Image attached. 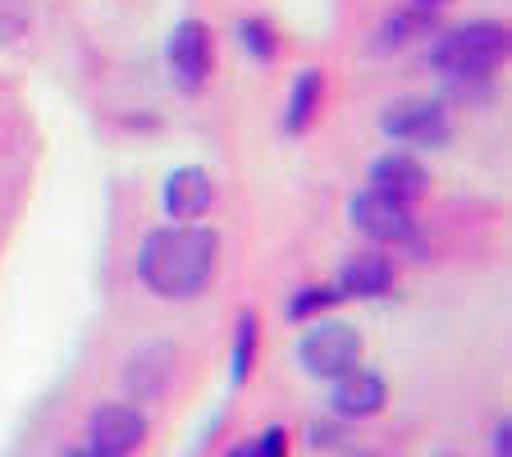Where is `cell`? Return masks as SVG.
Here are the masks:
<instances>
[{
  "instance_id": "6da1fadb",
  "label": "cell",
  "mask_w": 512,
  "mask_h": 457,
  "mask_svg": "<svg viewBox=\"0 0 512 457\" xmlns=\"http://www.w3.org/2000/svg\"><path fill=\"white\" fill-rule=\"evenodd\" d=\"M215 261H220V238L202 220L179 229H151L138 247V279L160 298L183 302L197 298L215 279Z\"/></svg>"
},
{
  "instance_id": "7a4b0ae2",
  "label": "cell",
  "mask_w": 512,
  "mask_h": 457,
  "mask_svg": "<svg viewBox=\"0 0 512 457\" xmlns=\"http://www.w3.org/2000/svg\"><path fill=\"white\" fill-rule=\"evenodd\" d=\"M503 60H508V28L494 19L462 23V28L444 32V37L430 46V69L453 87L490 83Z\"/></svg>"
},
{
  "instance_id": "3957f363",
  "label": "cell",
  "mask_w": 512,
  "mask_h": 457,
  "mask_svg": "<svg viewBox=\"0 0 512 457\" xmlns=\"http://www.w3.org/2000/svg\"><path fill=\"white\" fill-rule=\"evenodd\" d=\"M298 362L311 380H339L343 371L362 362V330L348 320H330L320 316L316 325H307L298 343Z\"/></svg>"
},
{
  "instance_id": "277c9868",
  "label": "cell",
  "mask_w": 512,
  "mask_h": 457,
  "mask_svg": "<svg viewBox=\"0 0 512 457\" xmlns=\"http://www.w3.org/2000/svg\"><path fill=\"white\" fill-rule=\"evenodd\" d=\"M165 64H170V78L179 92L197 96L211 78L215 64V46H211V28L202 19H183L179 28L170 32V46H165Z\"/></svg>"
},
{
  "instance_id": "5b68a950",
  "label": "cell",
  "mask_w": 512,
  "mask_h": 457,
  "mask_svg": "<svg viewBox=\"0 0 512 457\" xmlns=\"http://www.w3.org/2000/svg\"><path fill=\"white\" fill-rule=\"evenodd\" d=\"M380 128L394 142H407V147H444L448 142V115L430 96H403V101H394L380 115Z\"/></svg>"
},
{
  "instance_id": "8992f818",
  "label": "cell",
  "mask_w": 512,
  "mask_h": 457,
  "mask_svg": "<svg viewBox=\"0 0 512 457\" xmlns=\"http://www.w3.org/2000/svg\"><path fill=\"white\" fill-rule=\"evenodd\" d=\"M348 220L357 234L375 238V243H407V238L416 234L412 206L389 202V197H380V192H371V188L348 197Z\"/></svg>"
},
{
  "instance_id": "52a82bcc",
  "label": "cell",
  "mask_w": 512,
  "mask_h": 457,
  "mask_svg": "<svg viewBox=\"0 0 512 457\" xmlns=\"http://www.w3.org/2000/svg\"><path fill=\"white\" fill-rule=\"evenodd\" d=\"M147 439V416L128 403H106L96 407L87 421V448L96 457H128Z\"/></svg>"
},
{
  "instance_id": "ba28073f",
  "label": "cell",
  "mask_w": 512,
  "mask_h": 457,
  "mask_svg": "<svg viewBox=\"0 0 512 457\" xmlns=\"http://www.w3.org/2000/svg\"><path fill=\"white\" fill-rule=\"evenodd\" d=\"M160 206H165V215H170V220L197 224L215 206L211 174L197 170V165H179V170H170V174H165V188H160Z\"/></svg>"
},
{
  "instance_id": "9c48e42d",
  "label": "cell",
  "mask_w": 512,
  "mask_h": 457,
  "mask_svg": "<svg viewBox=\"0 0 512 457\" xmlns=\"http://www.w3.org/2000/svg\"><path fill=\"white\" fill-rule=\"evenodd\" d=\"M334 384V412L343 416V421H366V416L384 412V398H389V389H384V375L371 371V366H352V371H343Z\"/></svg>"
},
{
  "instance_id": "30bf717a",
  "label": "cell",
  "mask_w": 512,
  "mask_h": 457,
  "mask_svg": "<svg viewBox=\"0 0 512 457\" xmlns=\"http://www.w3.org/2000/svg\"><path fill=\"white\" fill-rule=\"evenodd\" d=\"M426 188H430L426 165H421L416 156H407V151L380 156L371 165V192H380V197H389V202L412 206L416 197H426Z\"/></svg>"
},
{
  "instance_id": "8fae6325",
  "label": "cell",
  "mask_w": 512,
  "mask_h": 457,
  "mask_svg": "<svg viewBox=\"0 0 512 457\" xmlns=\"http://www.w3.org/2000/svg\"><path fill=\"white\" fill-rule=\"evenodd\" d=\"M339 298H384L389 288H394V261L384 252H362V256H348L339 270Z\"/></svg>"
},
{
  "instance_id": "7c38bea8",
  "label": "cell",
  "mask_w": 512,
  "mask_h": 457,
  "mask_svg": "<svg viewBox=\"0 0 512 457\" xmlns=\"http://www.w3.org/2000/svg\"><path fill=\"white\" fill-rule=\"evenodd\" d=\"M439 32V10H426V5H407V10H394L375 32V46L380 51H403L412 42H426Z\"/></svg>"
},
{
  "instance_id": "4fadbf2b",
  "label": "cell",
  "mask_w": 512,
  "mask_h": 457,
  "mask_svg": "<svg viewBox=\"0 0 512 457\" xmlns=\"http://www.w3.org/2000/svg\"><path fill=\"white\" fill-rule=\"evenodd\" d=\"M320 96H325V74H320V69H302V74L293 78V87H288L284 133H307L320 110Z\"/></svg>"
},
{
  "instance_id": "5bb4252c",
  "label": "cell",
  "mask_w": 512,
  "mask_h": 457,
  "mask_svg": "<svg viewBox=\"0 0 512 457\" xmlns=\"http://www.w3.org/2000/svg\"><path fill=\"white\" fill-rule=\"evenodd\" d=\"M256 339H261V325H256L252 311H243V316H238V330H234V362H229V380L234 384H247V375H252Z\"/></svg>"
},
{
  "instance_id": "9a60e30c",
  "label": "cell",
  "mask_w": 512,
  "mask_h": 457,
  "mask_svg": "<svg viewBox=\"0 0 512 457\" xmlns=\"http://www.w3.org/2000/svg\"><path fill=\"white\" fill-rule=\"evenodd\" d=\"M334 302H339V288L334 284H307L284 302V316L288 320H311V316H325Z\"/></svg>"
},
{
  "instance_id": "2e32d148",
  "label": "cell",
  "mask_w": 512,
  "mask_h": 457,
  "mask_svg": "<svg viewBox=\"0 0 512 457\" xmlns=\"http://www.w3.org/2000/svg\"><path fill=\"white\" fill-rule=\"evenodd\" d=\"M238 46H243L252 60H261V64H270L279 55V37H275V28H270L266 19H243L238 23Z\"/></svg>"
},
{
  "instance_id": "e0dca14e",
  "label": "cell",
  "mask_w": 512,
  "mask_h": 457,
  "mask_svg": "<svg viewBox=\"0 0 512 457\" xmlns=\"http://www.w3.org/2000/svg\"><path fill=\"white\" fill-rule=\"evenodd\" d=\"M307 444L316 448V453H334V448H343L348 444V426H343V416L339 421H311Z\"/></svg>"
},
{
  "instance_id": "ac0fdd59",
  "label": "cell",
  "mask_w": 512,
  "mask_h": 457,
  "mask_svg": "<svg viewBox=\"0 0 512 457\" xmlns=\"http://www.w3.org/2000/svg\"><path fill=\"white\" fill-rule=\"evenodd\" d=\"M23 32H28V10H23V0H0V42L14 46V42H23Z\"/></svg>"
},
{
  "instance_id": "d6986e66",
  "label": "cell",
  "mask_w": 512,
  "mask_h": 457,
  "mask_svg": "<svg viewBox=\"0 0 512 457\" xmlns=\"http://www.w3.org/2000/svg\"><path fill=\"white\" fill-rule=\"evenodd\" d=\"M256 457H288V430L284 426H270L261 430V439H252Z\"/></svg>"
},
{
  "instance_id": "ffe728a7",
  "label": "cell",
  "mask_w": 512,
  "mask_h": 457,
  "mask_svg": "<svg viewBox=\"0 0 512 457\" xmlns=\"http://www.w3.org/2000/svg\"><path fill=\"white\" fill-rule=\"evenodd\" d=\"M494 457H512V421L494 426Z\"/></svg>"
},
{
  "instance_id": "44dd1931",
  "label": "cell",
  "mask_w": 512,
  "mask_h": 457,
  "mask_svg": "<svg viewBox=\"0 0 512 457\" xmlns=\"http://www.w3.org/2000/svg\"><path fill=\"white\" fill-rule=\"evenodd\" d=\"M224 457H256L252 439H243V444H234V448H224Z\"/></svg>"
},
{
  "instance_id": "7402d4cb",
  "label": "cell",
  "mask_w": 512,
  "mask_h": 457,
  "mask_svg": "<svg viewBox=\"0 0 512 457\" xmlns=\"http://www.w3.org/2000/svg\"><path fill=\"white\" fill-rule=\"evenodd\" d=\"M60 457H96V453H92V448H64Z\"/></svg>"
},
{
  "instance_id": "603a6c76",
  "label": "cell",
  "mask_w": 512,
  "mask_h": 457,
  "mask_svg": "<svg viewBox=\"0 0 512 457\" xmlns=\"http://www.w3.org/2000/svg\"><path fill=\"white\" fill-rule=\"evenodd\" d=\"M412 5H426V10H439V5H448V0H412Z\"/></svg>"
},
{
  "instance_id": "cb8c5ba5",
  "label": "cell",
  "mask_w": 512,
  "mask_h": 457,
  "mask_svg": "<svg viewBox=\"0 0 512 457\" xmlns=\"http://www.w3.org/2000/svg\"><path fill=\"white\" fill-rule=\"evenodd\" d=\"M352 457H375V453H352Z\"/></svg>"
}]
</instances>
